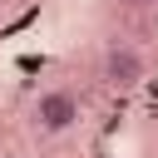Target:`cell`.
Returning <instances> with one entry per match:
<instances>
[{
    "label": "cell",
    "instance_id": "1",
    "mask_svg": "<svg viewBox=\"0 0 158 158\" xmlns=\"http://www.w3.org/2000/svg\"><path fill=\"white\" fill-rule=\"evenodd\" d=\"M74 123H79V99L69 89H44L35 99V128L40 133H64Z\"/></svg>",
    "mask_w": 158,
    "mask_h": 158
},
{
    "label": "cell",
    "instance_id": "2",
    "mask_svg": "<svg viewBox=\"0 0 158 158\" xmlns=\"http://www.w3.org/2000/svg\"><path fill=\"white\" fill-rule=\"evenodd\" d=\"M143 74H148V64L133 44H109V54H104V84L109 89H138Z\"/></svg>",
    "mask_w": 158,
    "mask_h": 158
},
{
    "label": "cell",
    "instance_id": "3",
    "mask_svg": "<svg viewBox=\"0 0 158 158\" xmlns=\"http://www.w3.org/2000/svg\"><path fill=\"white\" fill-rule=\"evenodd\" d=\"M128 10H148V5H158V0H123Z\"/></svg>",
    "mask_w": 158,
    "mask_h": 158
}]
</instances>
